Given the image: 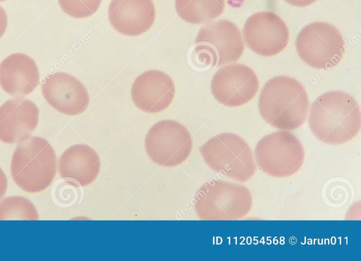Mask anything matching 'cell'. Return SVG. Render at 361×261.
Returning <instances> with one entry per match:
<instances>
[{"label": "cell", "mask_w": 361, "mask_h": 261, "mask_svg": "<svg viewBox=\"0 0 361 261\" xmlns=\"http://www.w3.org/2000/svg\"><path fill=\"white\" fill-rule=\"evenodd\" d=\"M307 121L311 131L320 141L343 144L355 138L360 132V106L347 92L329 91L313 102Z\"/></svg>", "instance_id": "cell-1"}, {"label": "cell", "mask_w": 361, "mask_h": 261, "mask_svg": "<svg viewBox=\"0 0 361 261\" xmlns=\"http://www.w3.org/2000/svg\"><path fill=\"white\" fill-rule=\"evenodd\" d=\"M258 107L267 123L280 130H293L305 123L309 99L304 87L298 80L280 75L264 84Z\"/></svg>", "instance_id": "cell-2"}, {"label": "cell", "mask_w": 361, "mask_h": 261, "mask_svg": "<svg viewBox=\"0 0 361 261\" xmlns=\"http://www.w3.org/2000/svg\"><path fill=\"white\" fill-rule=\"evenodd\" d=\"M12 178L17 186L27 193H39L47 188L56 174V157L45 139L30 136L15 149L11 164Z\"/></svg>", "instance_id": "cell-3"}, {"label": "cell", "mask_w": 361, "mask_h": 261, "mask_svg": "<svg viewBox=\"0 0 361 261\" xmlns=\"http://www.w3.org/2000/svg\"><path fill=\"white\" fill-rule=\"evenodd\" d=\"M252 198L243 185L212 180L197 191L194 207L202 220H237L251 210Z\"/></svg>", "instance_id": "cell-4"}, {"label": "cell", "mask_w": 361, "mask_h": 261, "mask_svg": "<svg viewBox=\"0 0 361 261\" xmlns=\"http://www.w3.org/2000/svg\"><path fill=\"white\" fill-rule=\"evenodd\" d=\"M200 151L211 169L227 178L245 182L255 173L252 150L236 134L223 133L216 135L207 140Z\"/></svg>", "instance_id": "cell-5"}, {"label": "cell", "mask_w": 361, "mask_h": 261, "mask_svg": "<svg viewBox=\"0 0 361 261\" xmlns=\"http://www.w3.org/2000/svg\"><path fill=\"white\" fill-rule=\"evenodd\" d=\"M258 166L267 174L276 178L296 174L305 160V150L292 133L281 130L264 136L255 149Z\"/></svg>", "instance_id": "cell-6"}, {"label": "cell", "mask_w": 361, "mask_h": 261, "mask_svg": "<svg viewBox=\"0 0 361 261\" xmlns=\"http://www.w3.org/2000/svg\"><path fill=\"white\" fill-rule=\"evenodd\" d=\"M295 47L306 64L319 69L336 66L345 52L341 33L325 22H314L305 26L297 36Z\"/></svg>", "instance_id": "cell-7"}, {"label": "cell", "mask_w": 361, "mask_h": 261, "mask_svg": "<svg viewBox=\"0 0 361 261\" xmlns=\"http://www.w3.org/2000/svg\"><path fill=\"white\" fill-rule=\"evenodd\" d=\"M147 154L152 162L165 167L183 164L190 156L192 140L188 130L174 120H162L148 130L145 140Z\"/></svg>", "instance_id": "cell-8"}, {"label": "cell", "mask_w": 361, "mask_h": 261, "mask_svg": "<svg viewBox=\"0 0 361 261\" xmlns=\"http://www.w3.org/2000/svg\"><path fill=\"white\" fill-rule=\"evenodd\" d=\"M195 43V51L200 60L214 67L237 61L244 51L240 31L228 20H219L202 27Z\"/></svg>", "instance_id": "cell-9"}, {"label": "cell", "mask_w": 361, "mask_h": 261, "mask_svg": "<svg viewBox=\"0 0 361 261\" xmlns=\"http://www.w3.org/2000/svg\"><path fill=\"white\" fill-rule=\"evenodd\" d=\"M259 90L255 73L241 63L225 66L214 75L211 90L214 97L229 107L243 106L251 101Z\"/></svg>", "instance_id": "cell-10"}, {"label": "cell", "mask_w": 361, "mask_h": 261, "mask_svg": "<svg viewBox=\"0 0 361 261\" xmlns=\"http://www.w3.org/2000/svg\"><path fill=\"white\" fill-rule=\"evenodd\" d=\"M243 34L247 46L264 56L278 54L286 47L289 40L286 24L271 11L251 15L244 25Z\"/></svg>", "instance_id": "cell-11"}, {"label": "cell", "mask_w": 361, "mask_h": 261, "mask_svg": "<svg viewBox=\"0 0 361 261\" xmlns=\"http://www.w3.org/2000/svg\"><path fill=\"white\" fill-rule=\"evenodd\" d=\"M42 92L54 109L69 116L84 112L90 102L83 84L73 75L63 72L48 75L42 84Z\"/></svg>", "instance_id": "cell-12"}, {"label": "cell", "mask_w": 361, "mask_h": 261, "mask_svg": "<svg viewBox=\"0 0 361 261\" xmlns=\"http://www.w3.org/2000/svg\"><path fill=\"white\" fill-rule=\"evenodd\" d=\"M175 97V85L166 73L158 70L145 71L135 80L131 97L135 105L147 113L164 111Z\"/></svg>", "instance_id": "cell-13"}, {"label": "cell", "mask_w": 361, "mask_h": 261, "mask_svg": "<svg viewBox=\"0 0 361 261\" xmlns=\"http://www.w3.org/2000/svg\"><path fill=\"white\" fill-rule=\"evenodd\" d=\"M39 121V109L30 99L16 98L0 107V140L19 143L30 136Z\"/></svg>", "instance_id": "cell-14"}, {"label": "cell", "mask_w": 361, "mask_h": 261, "mask_svg": "<svg viewBox=\"0 0 361 261\" xmlns=\"http://www.w3.org/2000/svg\"><path fill=\"white\" fill-rule=\"evenodd\" d=\"M111 25L127 36H138L152 26L156 11L152 0H111L108 9Z\"/></svg>", "instance_id": "cell-15"}, {"label": "cell", "mask_w": 361, "mask_h": 261, "mask_svg": "<svg viewBox=\"0 0 361 261\" xmlns=\"http://www.w3.org/2000/svg\"><path fill=\"white\" fill-rule=\"evenodd\" d=\"M39 81L36 63L25 54H12L0 63V85L12 97H25L35 90Z\"/></svg>", "instance_id": "cell-16"}, {"label": "cell", "mask_w": 361, "mask_h": 261, "mask_svg": "<svg viewBox=\"0 0 361 261\" xmlns=\"http://www.w3.org/2000/svg\"><path fill=\"white\" fill-rule=\"evenodd\" d=\"M98 154L91 147L78 144L65 150L59 159L60 176L87 186L97 178L100 171Z\"/></svg>", "instance_id": "cell-17"}, {"label": "cell", "mask_w": 361, "mask_h": 261, "mask_svg": "<svg viewBox=\"0 0 361 261\" xmlns=\"http://www.w3.org/2000/svg\"><path fill=\"white\" fill-rule=\"evenodd\" d=\"M178 15L185 22L201 24L220 16L225 7L224 0H176Z\"/></svg>", "instance_id": "cell-18"}, {"label": "cell", "mask_w": 361, "mask_h": 261, "mask_svg": "<svg viewBox=\"0 0 361 261\" xmlns=\"http://www.w3.org/2000/svg\"><path fill=\"white\" fill-rule=\"evenodd\" d=\"M38 220L39 215L33 203L22 196H10L0 202V220Z\"/></svg>", "instance_id": "cell-19"}, {"label": "cell", "mask_w": 361, "mask_h": 261, "mask_svg": "<svg viewBox=\"0 0 361 261\" xmlns=\"http://www.w3.org/2000/svg\"><path fill=\"white\" fill-rule=\"evenodd\" d=\"M61 9L68 16L83 18L93 15L102 0H58Z\"/></svg>", "instance_id": "cell-20"}, {"label": "cell", "mask_w": 361, "mask_h": 261, "mask_svg": "<svg viewBox=\"0 0 361 261\" xmlns=\"http://www.w3.org/2000/svg\"><path fill=\"white\" fill-rule=\"evenodd\" d=\"M7 16L4 9L0 6V37L5 32L7 28Z\"/></svg>", "instance_id": "cell-21"}, {"label": "cell", "mask_w": 361, "mask_h": 261, "mask_svg": "<svg viewBox=\"0 0 361 261\" xmlns=\"http://www.w3.org/2000/svg\"><path fill=\"white\" fill-rule=\"evenodd\" d=\"M7 178L3 170L0 168V200L5 195L7 190Z\"/></svg>", "instance_id": "cell-22"}, {"label": "cell", "mask_w": 361, "mask_h": 261, "mask_svg": "<svg viewBox=\"0 0 361 261\" xmlns=\"http://www.w3.org/2000/svg\"><path fill=\"white\" fill-rule=\"evenodd\" d=\"M287 3L290 4V5L298 6V7H304L309 6L314 2H315L317 0H284Z\"/></svg>", "instance_id": "cell-23"}, {"label": "cell", "mask_w": 361, "mask_h": 261, "mask_svg": "<svg viewBox=\"0 0 361 261\" xmlns=\"http://www.w3.org/2000/svg\"><path fill=\"white\" fill-rule=\"evenodd\" d=\"M6 1V0H0V2H1V1Z\"/></svg>", "instance_id": "cell-24"}]
</instances>
